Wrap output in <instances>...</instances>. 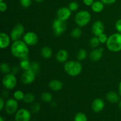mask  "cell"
<instances>
[{"mask_svg": "<svg viewBox=\"0 0 121 121\" xmlns=\"http://www.w3.org/2000/svg\"><path fill=\"white\" fill-rule=\"evenodd\" d=\"M24 41L22 40H17L13 41L11 46V52L12 55L20 59L28 58L29 54V48Z\"/></svg>", "mask_w": 121, "mask_h": 121, "instance_id": "6da1fadb", "label": "cell"}, {"mask_svg": "<svg viewBox=\"0 0 121 121\" xmlns=\"http://www.w3.org/2000/svg\"><path fill=\"white\" fill-rule=\"evenodd\" d=\"M106 47L111 52L118 53L121 51V33H115L109 36L106 43Z\"/></svg>", "mask_w": 121, "mask_h": 121, "instance_id": "7a4b0ae2", "label": "cell"}, {"mask_svg": "<svg viewBox=\"0 0 121 121\" xmlns=\"http://www.w3.org/2000/svg\"><path fill=\"white\" fill-rule=\"evenodd\" d=\"M64 70L68 75L72 77H76L81 73L82 71V66L79 61L69 60L65 63Z\"/></svg>", "mask_w": 121, "mask_h": 121, "instance_id": "3957f363", "label": "cell"}, {"mask_svg": "<svg viewBox=\"0 0 121 121\" xmlns=\"http://www.w3.org/2000/svg\"><path fill=\"white\" fill-rule=\"evenodd\" d=\"M74 20L78 27H83L87 26L91 21V15L86 10L80 11L76 14Z\"/></svg>", "mask_w": 121, "mask_h": 121, "instance_id": "277c9868", "label": "cell"}, {"mask_svg": "<svg viewBox=\"0 0 121 121\" xmlns=\"http://www.w3.org/2000/svg\"><path fill=\"white\" fill-rule=\"evenodd\" d=\"M4 87L8 90H13L16 86L17 80L15 74L13 73H9L5 74L2 80Z\"/></svg>", "mask_w": 121, "mask_h": 121, "instance_id": "5b68a950", "label": "cell"}, {"mask_svg": "<svg viewBox=\"0 0 121 121\" xmlns=\"http://www.w3.org/2000/svg\"><path fill=\"white\" fill-rule=\"evenodd\" d=\"M52 28L55 35L59 36L62 34L67 29V25L66 21H62L56 18L54 20L52 24Z\"/></svg>", "mask_w": 121, "mask_h": 121, "instance_id": "8992f818", "label": "cell"}, {"mask_svg": "<svg viewBox=\"0 0 121 121\" xmlns=\"http://www.w3.org/2000/svg\"><path fill=\"white\" fill-rule=\"evenodd\" d=\"M24 31V27L21 24L19 23L15 25L10 33V37L12 41H15L20 40L25 34Z\"/></svg>", "mask_w": 121, "mask_h": 121, "instance_id": "52a82bcc", "label": "cell"}, {"mask_svg": "<svg viewBox=\"0 0 121 121\" xmlns=\"http://www.w3.org/2000/svg\"><path fill=\"white\" fill-rule=\"evenodd\" d=\"M5 111L7 114L13 115L17 112L18 108V103L14 98H9L6 101L5 105Z\"/></svg>", "mask_w": 121, "mask_h": 121, "instance_id": "ba28073f", "label": "cell"}, {"mask_svg": "<svg viewBox=\"0 0 121 121\" xmlns=\"http://www.w3.org/2000/svg\"><path fill=\"white\" fill-rule=\"evenodd\" d=\"M22 39L25 43L28 46H35L39 42L38 35L33 31H28L25 33L22 36Z\"/></svg>", "mask_w": 121, "mask_h": 121, "instance_id": "9c48e42d", "label": "cell"}, {"mask_svg": "<svg viewBox=\"0 0 121 121\" xmlns=\"http://www.w3.org/2000/svg\"><path fill=\"white\" fill-rule=\"evenodd\" d=\"M31 118V112L25 108L19 109L15 115V121H30Z\"/></svg>", "mask_w": 121, "mask_h": 121, "instance_id": "30bf717a", "label": "cell"}, {"mask_svg": "<svg viewBox=\"0 0 121 121\" xmlns=\"http://www.w3.org/2000/svg\"><path fill=\"white\" fill-rule=\"evenodd\" d=\"M35 75L36 74L31 69L24 71L23 73L21 75V82L25 85H30L34 81Z\"/></svg>", "mask_w": 121, "mask_h": 121, "instance_id": "8fae6325", "label": "cell"}, {"mask_svg": "<svg viewBox=\"0 0 121 121\" xmlns=\"http://www.w3.org/2000/svg\"><path fill=\"white\" fill-rule=\"evenodd\" d=\"M72 15V11L68 7H61L57 12V18L62 21H66Z\"/></svg>", "mask_w": 121, "mask_h": 121, "instance_id": "7c38bea8", "label": "cell"}, {"mask_svg": "<svg viewBox=\"0 0 121 121\" xmlns=\"http://www.w3.org/2000/svg\"><path fill=\"white\" fill-rule=\"evenodd\" d=\"M105 26L101 21H96L92 26V32L95 36L98 37L100 34L104 33Z\"/></svg>", "mask_w": 121, "mask_h": 121, "instance_id": "4fadbf2b", "label": "cell"}, {"mask_svg": "<svg viewBox=\"0 0 121 121\" xmlns=\"http://www.w3.org/2000/svg\"><path fill=\"white\" fill-rule=\"evenodd\" d=\"M105 106L104 100L100 98H96L92 103V109L93 112L99 113L103 111Z\"/></svg>", "mask_w": 121, "mask_h": 121, "instance_id": "5bb4252c", "label": "cell"}, {"mask_svg": "<svg viewBox=\"0 0 121 121\" xmlns=\"http://www.w3.org/2000/svg\"><path fill=\"white\" fill-rule=\"evenodd\" d=\"M11 39L5 33L1 32L0 33V47L1 49L8 48L11 44Z\"/></svg>", "mask_w": 121, "mask_h": 121, "instance_id": "9a60e30c", "label": "cell"}, {"mask_svg": "<svg viewBox=\"0 0 121 121\" xmlns=\"http://www.w3.org/2000/svg\"><path fill=\"white\" fill-rule=\"evenodd\" d=\"M104 48L102 47L95 48L90 53V59L93 61H98L101 59L102 57L103 53H104Z\"/></svg>", "mask_w": 121, "mask_h": 121, "instance_id": "2e32d148", "label": "cell"}, {"mask_svg": "<svg viewBox=\"0 0 121 121\" xmlns=\"http://www.w3.org/2000/svg\"><path fill=\"white\" fill-rule=\"evenodd\" d=\"M48 87L52 91L54 92H58L61 91L63 87V84L62 82L59 80H52L48 83Z\"/></svg>", "mask_w": 121, "mask_h": 121, "instance_id": "e0dca14e", "label": "cell"}, {"mask_svg": "<svg viewBox=\"0 0 121 121\" xmlns=\"http://www.w3.org/2000/svg\"><path fill=\"white\" fill-rule=\"evenodd\" d=\"M120 95L115 91H111L106 94V98L111 104H116L120 100Z\"/></svg>", "mask_w": 121, "mask_h": 121, "instance_id": "ac0fdd59", "label": "cell"}, {"mask_svg": "<svg viewBox=\"0 0 121 121\" xmlns=\"http://www.w3.org/2000/svg\"><path fill=\"white\" fill-rule=\"evenodd\" d=\"M69 58L68 52L66 50H60L56 54V59L60 63H66Z\"/></svg>", "mask_w": 121, "mask_h": 121, "instance_id": "d6986e66", "label": "cell"}, {"mask_svg": "<svg viewBox=\"0 0 121 121\" xmlns=\"http://www.w3.org/2000/svg\"><path fill=\"white\" fill-rule=\"evenodd\" d=\"M91 9L95 13H101L104 9V4L101 1H94L93 4L91 5Z\"/></svg>", "mask_w": 121, "mask_h": 121, "instance_id": "ffe728a7", "label": "cell"}, {"mask_svg": "<svg viewBox=\"0 0 121 121\" xmlns=\"http://www.w3.org/2000/svg\"><path fill=\"white\" fill-rule=\"evenodd\" d=\"M31 65V63L30 62L28 58H26V59H21L20 62L19 66H20L21 69L23 70L24 71H26L27 70L30 69Z\"/></svg>", "mask_w": 121, "mask_h": 121, "instance_id": "44dd1931", "label": "cell"}, {"mask_svg": "<svg viewBox=\"0 0 121 121\" xmlns=\"http://www.w3.org/2000/svg\"><path fill=\"white\" fill-rule=\"evenodd\" d=\"M53 52H52V50L51 48L47 46H45V47H43L41 50V54L42 56L43 57L44 59H49L52 57Z\"/></svg>", "mask_w": 121, "mask_h": 121, "instance_id": "7402d4cb", "label": "cell"}, {"mask_svg": "<svg viewBox=\"0 0 121 121\" xmlns=\"http://www.w3.org/2000/svg\"><path fill=\"white\" fill-rule=\"evenodd\" d=\"M41 98L43 102L46 103H50L53 100V95L47 92H43L41 95Z\"/></svg>", "mask_w": 121, "mask_h": 121, "instance_id": "603a6c76", "label": "cell"}, {"mask_svg": "<svg viewBox=\"0 0 121 121\" xmlns=\"http://www.w3.org/2000/svg\"><path fill=\"white\" fill-rule=\"evenodd\" d=\"M35 100V96L31 93H26L24 95L23 101L26 104H32Z\"/></svg>", "mask_w": 121, "mask_h": 121, "instance_id": "cb8c5ba5", "label": "cell"}, {"mask_svg": "<svg viewBox=\"0 0 121 121\" xmlns=\"http://www.w3.org/2000/svg\"><path fill=\"white\" fill-rule=\"evenodd\" d=\"M87 56V53L85 49H80L77 53V59L79 61L85 60Z\"/></svg>", "mask_w": 121, "mask_h": 121, "instance_id": "d4e9b609", "label": "cell"}, {"mask_svg": "<svg viewBox=\"0 0 121 121\" xmlns=\"http://www.w3.org/2000/svg\"><path fill=\"white\" fill-rule=\"evenodd\" d=\"M82 31L80 27H75L71 32V35L74 39H79L82 35Z\"/></svg>", "mask_w": 121, "mask_h": 121, "instance_id": "484cf974", "label": "cell"}, {"mask_svg": "<svg viewBox=\"0 0 121 121\" xmlns=\"http://www.w3.org/2000/svg\"><path fill=\"white\" fill-rule=\"evenodd\" d=\"M24 95L25 94L22 91L17 90V91H15L14 93H13V98L17 101H21V100H23Z\"/></svg>", "mask_w": 121, "mask_h": 121, "instance_id": "4316f807", "label": "cell"}, {"mask_svg": "<svg viewBox=\"0 0 121 121\" xmlns=\"http://www.w3.org/2000/svg\"><path fill=\"white\" fill-rule=\"evenodd\" d=\"M0 69H1V72L5 74L10 73L11 70L10 66L8 63L5 62L1 63V66H0Z\"/></svg>", "mask_w": 121, "mask_h": 121, "instance_id": "83f0119b", "label": "cell"}, {"mask_svg": "<svg viewBox=\"0 0 121 121\" xmlns=\"http://www.w3.org/2000/svg\"><path fill=\"white\" fill-rule=\"evenodd\" d=\"M89 44L90 46H91L92 48H96L99 47L100 43V41H99V39H98V37L94 36L91 39V40H90L89 41Z\"/></svg>", "mask_w": 121, "mask_h": 121, "instance_id": "f1b7e54d", "label": "cell"}, {"mask_svg": "<svg viewBox=\"0 0 121 121\" xmlns=\"http://www.w3.org/2000/svg\"><path fill=\"white\" fill-rule=\"evenodd\" d=\"M74 121H87V117L83 112H78L74 116Z\"/></svg>", "mask_w": 121, "mask_h": 121, "instance_id": "f546056e", "label": "cell"}, {"mask_svg": "<svg viewBox=\"0 0 121 121\" xmlns=\"http://www.w3.org/2000/svg\"><path fill=\"white\" fill-rule=\"evenodd\" d=\"M40 109H41V105L39 103H34L32 104L31 106V111L34 113H38L40 111Z\"/></svg>", "mask_w": 121, "mask_h": 121, "instance_id": "4dcf8cb0", "label": "cell"}, {"mask_svg": "<svg viewBox=\"0 0 121 121\" xmlns=\"http://www.w3.org/2000/svg\"><path fill=\"white\" fill-rule=\"evenodd\" d=\"M68 8L70 9L72 12L76 11L79 8V4L77 2H76V1H72V2L69 3L68 5Z\"/></svg>", "mask_w": 121, "mask_h": 121, "instance_id": "1f68e13d", "label": "cell"}, {"mask_svg": "<svg viewBox=\"0 0 121 121\" xmlns=\"http://www.w3.org/2000/svg\"><path fill=\"white\" fill-rule=\"evenodd\" d=\"M40 66L39 65V63H38L37 62H33L31 63V70L33 71L35 74L38 73L40 70Z\"/></svg>", "mask_w": 121, "mask_h": 121, "instance_id": "d6a6232c", "label": "cell"}, {"mask_svg": "<svg viewBox=\"0 0 121 121\" xmlns=\"http://www.w3.org/2000/svg\"><path fill=\"white\" fill-rule=\"evenodd\" d=\"M98 37L99 39L100 44H106L108 40L109 37H108V35L104 33L102 34H100Z\"/></svg>", "mask_w": 121, "mask_h": 121, "instance_id": "836d02e7", "label": "cell"}, {"mask_svg": "<svg viewBox=\"0 0 121 121\" xmlns=\"http://www.w3.org/2000/svg\"><path fill=\"white\" fill-rule=\"evenodd\" d=\"M32 0H20V4L24 8H28L31 5Z\"/></svg>", "mask_w": 121, "mask_h": 121, "instance_id": "e575fe53", "label": "cell"}, {"mask_svg": "<svg viewBox=\"0 0 121 121\" xmlns=\"http://www.w3.org/2000/svg\"><path fill=\"white\" fill-rule=\"evenodd\" d=\"M115 29L118 33H121V19H119L116 21Z\"/></svg>", "mask_w": 121, "mask_h": 121, "instance_id": "d590c367", "label": "cell"}, {"mask_svg": "<svg viewBox=\"0 0 121 121\" xmlns=\"http://www.w3.org/2000/svg\"><path fill=\"white\" fill-rule=\"evenodd\" d=\"M7 9V5L4 1L0 2V11L1 12H5Z\"/></svg>", "mask_w": 121, "mask_h": 121, "instance_id": "8d00e7d4", "label": "cell"}, {"mask_svg": "<svg viewBox=\"0 0 121 121\" xmlns=\"http://www.w3.org/2000/svg\"><path fill=\"white\" fill-rule=\"evenodd\" d=\"M104 4L112 5L117 1V0H100Z\"/></svg>", "mask_w": 121, "mask_h": 121, "instance_id": "74e56055", "label": "cell"}, {"mask_svg": "<svg viewBox=\"0 0 121 121\" xmlns=\"http://www.w3.org/2000/svg\"><path fill=\"white\" fill-rule=\"evenodd\" d=\"M83 2L86 6H91L94 2V0H83Z\"/></svg>", "mask_w": 121, "mask_h": 121, "instance_id": "f35d334b", "label": "cell"}, {"mask_svg": "<svg viewBox=\"0 0 121 121\" xmlns=\"http://www.w3.org/2000/svg\"><path fill=\"white\" fill-rule=\"evenodd\" d=\"M11 70H12V73L14 74H17V73L19 72V71H20V69H19V67L16 66H14V67L11 69Z\"/></svg>", "mask_w": 121, "mask_h": 121, "instance_id": "ab89813d", "label": "cell"}, {"mask_svg": "<svg viewBox=\"0 0 121 121\" xmlns=\"http://www.w3.org/2000/svg\"><path fill=\"white\" fill-rule=\"evenodd\" d=\"M5 103L4 100L3 98H0V111H2L3 108H4Z\"/></svg>", "mask_w": 121, "mask_h": 121, "instance_id": "60d3db41", "label": "cell"}, {"mask_svg": "<svg viewBox=\"0 0 121 121\" xmlns=\"http://www.w3.org/2000/svg\"><path fill=\"white\" fill-rule=\"evenodd\" d=\"M118 92H119V94L121 97V81L119 82V86H118Z\"/></svg>", "mask_w": 121, "mask_h": 121, "instance_id": "b9f144b4", "label": "cell"}, {"mask_svg": "<svg viewBox=\"0 0 121 121\" xmlns=\"http://www.w3.org/2000/svg\"><path fill=\"white\" fill-rule=\"evenodd\" d=\"M118 106H119V108L121 109V100L119 101V104H118Z\"/></svg>", "mask_w": 121, "mask_h": 121, "instance_id": "7bdbcfd3", "label": "cell"}, {"mask_svg": "<svg viewBox=\"0 0 121 121\" xmlns=\"http://www.w3.org/2000/svg\"><path fill=\"white\" fill-rule=\"evenodd\" d=\"M0 121H5L4 118L2 117H0Z\"/></svg>", "mask_w": 121, "mask_h": 121, "instance_id": "ee69618b", "label": "cell"}, {"mask_svg": "<svg viewBox=\"0 0 121 121\" xmlns=\"http://www.w3.org/2000/svg\"><path fill=\"white\" fill-rule=\"evenodd\" d=\"M35 1H36L37 2H42L43 0H35Z\"/></svg>", "mask_w": 121, "mask_h": 121, "instance_id": "f6af8a7d", "label": "cell"}, {"mask_svg": "<svg viewBox=\"0 0 121 121\" xmlns=\"http://www.w3.org/2000/svg\"><path fill=\"white\" fill-rule=\"evenodd\" d=\"M2 1H4V0H0V2H2Z\"/></svg>", "mask_w": 121, "mask_h": 121, "instance_id": "bcb514c9", "label": "cell"}, {"mask_svg": "<svg viewBox=\"0 0 121 121\" xmlns=\"http://www.w3.org/2000/svg\"></svg>", "mask_w": 121, "mask_h": 121, "instance_id": "7dc6e473", "label": "cell"}, {"mask_svg": "<svg viewBox=\"0 0 121 121\" xmlns=\"http://www.w3.org/2000/svg\"></svg>", "mask_w": 121, "mask_h": 121, "instance_id": "c3c4849f", "label": "cell"}]
</instances>
